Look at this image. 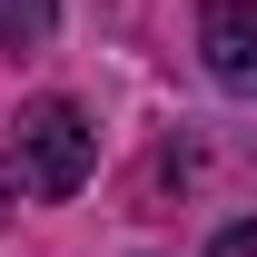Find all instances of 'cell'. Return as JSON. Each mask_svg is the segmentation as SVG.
Here are the masks:
<instances>
[{"label":"cell","mask_w":257,"mask_h":257,"mask_svg":"<svg viewBox=\"0 0 257 257\" xmlns=\"http://www.w3.org/2000/svg\"><path fill=\"white\" fill-rule=\"evenodd\" d=\"M99 159V128L69 109V99H30L20 109V128H10V168H20V188L30 198H69L79 178H89Z\"/></svg>","instance_id":"obj_1"},{"label":"cell","mask_w":257,"mask_h":257,"mask_svg":"<svg viewBox=\"0 0 257 257\" xmlns=\"http://www.w3.org/2000/svg\"><path fill=\"white\" fill-rule=\"evenodd\" d=\"M198 60L237 99H257V0H208L198 10Z\"/></svg>","instance_id":"obj_2"},{"label":"cell","mask_w":257,"mask_h":257,"mask_svg":"<svg viewBox=\"0 0 257 257\" xmlns=\"http://www.w3.org/2000/svg\"><path fill=\"white\" fill-rule=\"evenodd\" d=\"M50 40V0H0V50H40Z\"/></svg>","instance_id":"obj_3"},{"label":"cell","mask_w":257,"mask_h":257,"mask_svg":"<svg viewBox=\"0 0 257 257\" xmlns=\"http://www.w3.org/2000/svg\"><path fill=\"white\" fill-rule=\"evenodd\" d=\"M208 257H257V218H247V227H218V247H208Z\"/></svg>","instance_id":"obj_4"}]
</instances>
